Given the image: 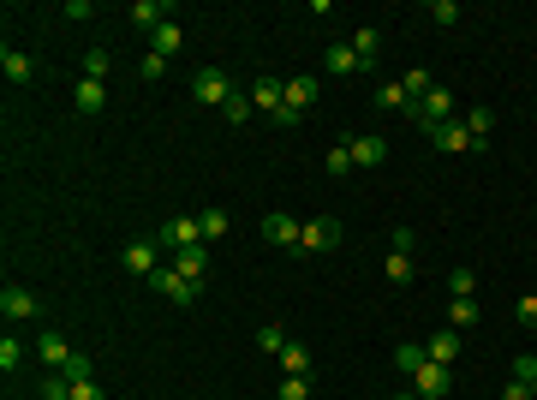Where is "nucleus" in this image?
<instances>
[{"instance_id": "31", "label": "nucleus", "mask_w": 537, "mask_h": 400, "mask_svg": "<svg viewBox=\"0 0 537 400\" xmlns=\"http://www.w3.org/2000/svg\"><path fill=\"white\" fill-rule=\"evenodd\" d=\"M221 120H227V126H245V120H251V96H239V90H233V96H227V108H221Z\"/></svg>"}, {"instance_id": "5", "label": "nucleus", "mask_w": 537, "mask_h": 400, "mask_svg": "<svg viewBox=\"0 0 537 400\" xmlns=\"http://www.w3.org/2000/svg\"><path fill=\"white\" fill-rule=\"evenodd\" d=\"M119 263H126L132 275H143V281H150V275L161 269V245H156V240H132L126 251H119Z\"/></svg>"}, {"instance_id": "33", "label": "nucleus", "mask_w": 537, "mask_h": 400, "mask_svg": "<svg viewBox=\"0 0 537 400\" xmlns=\"http://www.w3.org/2000/svg\"><path fill=\"white\" fill-rule=\"evenodd\" d=\"M257 347H263V353H281V347H287V329H281V322H263V329H257Z\"/></svg>"}, {"instance_id": "11", "label": "nucleus", "mask_w": 537, "mask_h": 400, "mask_svg": "<svg viewBox=\"0 0 537 400\" xmlns=\"http://www.w3.org/2000/svg\"><path fill=\"white\" fill-rule=\"evenodd\" d=\"M322 66H329L335 78H353V72H364V61L353 54V42H329V48H322Z\"/></svg>"}, {"instance_id": "39", "label": "nucleus", "mask_w": 537, "mask_h": 400, "mask_svg": "<svg viewBox=\"0 0 537 400\" xmlns=\"http://www.w3.org/2000/svg\"><path fill=\"white\" fill-rule=\"evenodd\" d=\"M430 19L448 30V24H460V6H454V0H430Z\"/></svg>"}, {"instance_id": "21", "label": "nucleus", "mask_w": 537, "mask_h": 400, "mask_svg": "<svg viewBox=\"0 0 537 400\" xmlns=\"http://www.w3.org/2000/svg\"><path fill=\"white\" fill-rule=\"evenodd\" d=\"M37 359L48 364V371H66V359H72V347H66V340H60L54 329H48V335L37 340Z\"/></svg>"}, {"instance_id": "6", "label": "nucleus", "mask_w": 537, "mask_h": 400, "mask_svg": "<svg viewBox=\"0 0 537 400\" xmlns=\"http://www.w3.org/2000/svg\"><path fill=\"white\" fill-rule=\"evenodd\" d=\"M251 102H257L263 114L275 120L281 108H287V78H275V72H263V78H251Z\"/></svg>"}, {"instance_id": "8", "label": "nucleus", "mask_w": 537, "mask_h": 400, "mask_svg": "<svg viewBox=\"0 0 537 400\" xmlns=\"http://www.w3.org/2000/svg\"><path fill=\"white\" fill-rule=\"evenodd\" d=\"M298 245H305V251H335V245H340V221L335 216L305 221V240H298Z\"/></svg>"}, {"instance_id": "17", "label": "nucleus", "mask_w": 537, "mask_h": 400, "mask_svg": "<svg viewBox=\"0 0 537 400\" xmlns=\"http://www.w3.org/2000/svg\"><path fill=\"white\" fill-rule=\"evenodd\" d=\"M377 108H388V114H418V102L406 96V84H400V78H388L377 90Z\"/></svg>"}, {"instance_id": "27", "label": "nucleus", "mask_w": 537, "mask_h": 400, "mask_svg": "<svg viewBox=\"0 0 537 400\" xmlns=\"http://www.w3.org/2000/svg\"><path fill=\"white\" fill-rule=\"evenodd\" d=\"M203 240H227V227H233V216H227V209H203Z\"/></svg>"}, {"instance_id": "32", "label": "nucleus", "mask_w": 537, "mask_h": 400, "mask_svg": "<svg viewBox=\"0 0 537 400\" xmlns=\"http://www.w3.org/2000/svg\"><path fill=\"white\" fill-rule=\"evenodd\" d=\"M382 275L395 281V287H406V281H412V257H406V251H395V257L382 263Z\"/></svg>"}, {"instance_id": "4", "label": "nucleus", "mask_w": 537, "mask_h": 400, "mask_svg": "<svg viewBox=\"0 0 537 400\" xmlns=\"http://www.w3.org/2000/svg\"><path fill=\"white\" fill-rule=\"evenodd\" d=\"M150 287H156L161 299H174V305H191V299H198V281H185L174 263H161L156 275H150Z\"/></svg>"}, {"instance_id": "46", "label": "nucleus", "mask_w": 537, "mask_h": 400, "mask_svg": "<svg viewBox=\"0 0 537 400\" xmlns=\"http://www.w3.org/2000/svg\"><path fill=\"white\" fill-rule=\"evenodd\" d=\"M532 400H537V382H532Z\"/></svg>"}, {"instance_id": "3", "label": "nucleus", "mask_w": 537, "mask_h": 400, "mask_svg": "<svg viewBox=\"0 0 537 400\" xmlns=\"http://www.w3.org/2000/svg\"><path fill=\"white\" fill-rule=\"evenodd\" d=\"M37 311H42V305H37L30 287H19V281H6V287H0V317H6V322H30Z\"/></svg>"}, {"instance_id": "36", "label": "nucleus", "mask_w": 537, "mask_h": 400, "mask_svg": "<svg viewBox=\"0 0 537 400\" xmlns=\"http://www.w3.org/2000/svg\"><path fill=\"white\" fill-rule=\"evenodd\" d=\"M78 72H84V78H96V84H102V78H108V54H102V48H90Z\"/></svg>"}, {"instance_id": "18", "label": "nucleus", "mask_w": 537, "mask_h": 400, "mask_svg": "<svg viewBox=\"0 0 537 400\" xmlns=\"http://www.w3.org/2000/svg\"><path fill=\"white\" fill-rule=\"evenodd\" d=\"M174 269L185 281H198L203 287V275H209V257H203V245H185V251H174Z\"/></svg>"}, {"instance_id": "29", "label": "nucleus", "mask_w": 537, "mask_h": 400, "mask_svg": "<svg viewBox=\"0 0 537 400\" xmlns=\"http://www.w3.org/2000/svg\"><path fill=\"white\" fill-rule=\"evenodd\" d=\"M490 126H496V114H490V108H472V114H466V132L477 138V150H484V138H490Z\"/></svg>"}, {"instance_id": "14", "label": "nucleus", "mask_w": 537, "mask_h": 400, "mask_svg": "<svg viewBox=\"0 0 537 400\" xmlns=\"http://www.w3.org/2000/svg\"><path fill=\"white\" fill-rule=\"evenodd\" d=\"M424 353H430V364H454L460 359V329H436V335L424 340Z\"/></svg>"}, {"instance_id": "22", "label": "nucleus", "mask_w": 537, "mask_h": 400, "mask_svg": "<svg viewBox=\"0 0 537 400\" xmlns=\"http://www.w3.org/2000/svg\"><path fill=\"white\" fill-rule=\"evenodd\" d=\"M281 377H311V347L287 340V347H281Z\"/></svg>"}, {"instance_id": "44", "label": "nucleus", "mask_w": 537, "mask_h": 400, "mask_svg": "<svg viewBox=\"0 0 537 400\" xmlns=\"http://www.w3.org/2000/svg\"><path fill=\"white\" fill-rule=\"evenodd\" d=\"M501 400H532V388H525V382H514V377H508V388H501Z\"/></svg>"}, {"instance_id": "30", "label": "nucleus", "mask_w": 537, "mask_h": 400, "mask_svg": "<svg viewBox=\"0 0 537 400\" xmlns=\"http://www.w3.org/2000/svg\"><path fill=\"white\" fill-rule=\"evenodd\" d=\"M400 84H406V96H412V102H424V96H430V90H436L424 66H412V72H406V78H400Z\"/></svg>"}, {"instance_id": "19", "label": "nucleus", "mask_w": 537, "mask_h": 400, "mask_svg": "<svg viewBox=\"0 0 537 400\" xmlns=\"http://www.w3.org/2000/svg\"><path fill=\"white\" fill-rule=\"evenodd\" d=\"M179 48H185V30H179V24L167 19V24L156 30V37H150V54H161V61H174Z\"/></svg>"}, {"instance_id": "37", "label": "nucleus", "mask_w": 537, "mask_h": 400, "mask_svg": "<svg viewBox=\"0 0 537 400\" xmlns=\"http://www.w3.org/2000/svg\"><path fill=\"white\" fill-rule=\"evenodd\" d=\"M42 400H72V382L60 377V371H48V382H42Z\"/></svg>"}, {"instance_id": "41", "label": "nucleus", "mask_w": 537, "mask_h": 400, "mask_svg": "<svg viewBox=\"0 0 537 400\" xmlns=\"http://www.w3.org/2000/svg\"><path fill=\"white\" fill-rule=\"evenodd\" d=\"M514 317H519V329H537V293H525V299L514 305Z\"/></svg>"}, {"instance_id": "38", "label": "nucleus", "mask_w": 537, "mask_h": 400, "mask_svg": "<svg viewBox=\"0 0 537 400\" xmlns=\"http://www.w3.org/2000/svg\"><path fill=\"white\" fill-rule=\"evenodd\" d=\"M281 400H311V377H281Z\"/></svg>"}, {"instance_id": "34", "label": "nucleus", "mask_w": 537, "mask_h": 400, "mask_svg": "<svg viewBox=\"0 0 537 400\" xmlns=\"http://www.w3.org/2000/svg\"><path fill=\"white\" fill-rule=\"evenodd\" d=\"M60 377H66V382H90V377H96V364L84 359V353H72V359H66V371H60Z\"/></svg>"}, {"instance_id": "2", "label": "nucleus", "mask_w": 537, "mask_h": 400, "mask_svg": "<svg viewBox=\"0 0 537 400\" xmlns=\"http://www.w3.org/2000/svg\"><path fill=\"white\" fill-rule=\"evenodd\" d=\"M156 245L161 251H185V245H203V221L198 216H174L167 227L156 233Z\"/></svg>"}, {"instance_id": "10", "label": "nucleus", "mask_w": 537, "mask_h": 400, "mask_svg": "<svg viewBox=\"0 0 537 400\" xmlns=\"http://www.w3.org/2000/svg\"><path fill=\"white\" fill-rule=\"evenodd\" d=\"M126 19L138 24V30H150V37H156L161 24L174 19V6H161V0H132V12H126Z\"/></svg>"}, {"instance_id": "13", "label": "nucleus", "mask_w": 537, "mask_h": 400, "mask_svg": "<svg viewBox=\"0 0 537 400\" xmlns=\"http://www.w3.org/2000/svg\"><path fill=\"white\" fill-rule=\"evenodd\" d=\"M72 108H78V114H102V108H108V84L78 78V90H72Z\"/></svg>"}, {"instance_id": "25", "label": "nucleus", "mask_w": 537, "mask_h": 400, "mask_svg": "<svg viewBox=\"0 0 537 400\" xmlns=\"http://www.w3.org/2000/svg\"><path fill=\"white\" fill-rule=\"evenodd\" d=\"M448 293H454V299H472V293H477V269H472V263H460L454 275H448Z\"/></svg>"}, {"instance_id": "7", "label": "nucleus", "mask_w": 537, "mask_h": 400, "mask_svg": "<svg viewBox=\"0 0 537 400\" xmlns=\"http://www.w3.org/2000/svg\"><path fill=\"white\" fill-rule=\"evenodd\" d=\"M448 388H454L448 364H424V371L412 377V395H418V400H448Z\"/></svg>"}, {"instance_id": "24", "label": "nucleus", "mask_w": 537, "mask_h": 400, "mask_svg": "<svg viewBox=\"0 0 537 400\" xmlns=\"http://www.w3.org/2000/svg\"><path fill=\"white\" fill-rule=\"evenodd\" d=\"M424 364H430V353H424V347H412V340H406V347H395V371H406V377H418Z\"/></svg>"}, {"instance_id": "43", "label": "nucleus", "mask_w": 537, "mask_h": 400, "mask_svg": "<svg viewBox=\"0 0 537 400\" xmlns=\"http://www.w3.org/2000/svg\"><path fill=\"white\" fill-rule=\"evenodd\" d=\"M72 400H108V395H102V382L90 377V382H72Z\"/></svg>"}, {"instance_id": "45", "label": "nucleus", "mask_w": 537, "mask_h": 400, "mask_svg": "<svg viewBox=\"0 0 537 400\" xmlns=\"http://www.w3.org/2000/svg\"><path fill=\"white\" fill-rule=\"evenodd\" d=\"M395 400H418V395H412V388H406V395H395Z\"/></svg>"}, {"instance_id": "1", "label": "nucleus", "mask_w": 537, "mask_h": 400, "mask_svg": "<svg viewBox=\"0 0 537 400\" xmlns=\"http://www.w3.org/2000/svg\"><path fill=\"white\" fill-rule=\"evenodd\" d=\"M191 96H198L203 108H227V96H233V78H227L221 66H203L198 78H191Z\"/></svg>"}, {"instance_id": "42", "label": "nucleus", "mask_w": 537, "mask_h": 400, "mask_svg": "<svg viewBox=\"0 0 537 400\" xmlns=\"http://www.w3.org/2000/svg\"><path fill=\"white\" fill-rule=\"evenodd\" d=\"M514 382H525V388L537 382V359H532V353H519V359H514Z\"/></svg>"}, {"instance_id": "28", "label": "nucleus", "mask_w": 537, "mask_h": 400, "mask_svg": "<svg viewBox=\"0 0 537 400\" xmlns=\"http://www.w3.org/2000/svg\"><path fill=\"white\" fill-rule=\"evenodd\" d=\"M477 322V299H454L448 305V329H472Z\"/></svg>"}, {"instance_id": "20", "label": "nucleus", "mask_w": 537, "mask_h": 400, "mask_svg": "<svg viewBox=\"0 0 537 400\" xmlns=\"http://www.w3.org/2000/svg\"><path fill=\"white\" fill-rule=\"evenodd\" d=\"M317 102V78H287V114L305 120V108Z\"/></svg>"}, {"instance_id": "26", "label": "nucleus", "mask_w": 537, "mask_h": 400, "mask_svg": "<svg viewBox=\"0 0 537 400\" xmlns=\"http://www.w3.org/2000/svg\"><path fill=\"white\" fill-rule=\"evenodd\" d=\"M322 167H329L335 180H346V174H353V143H335V150L322 156Z\"/></svg>"}, {"instance_id": "40", "label": "nucleus", "mask_w": 537, "mask_h": 400, "mask_svg": "<svg viewBox=\"0 0 537 400\" xmlns=\"http://www.w3.org/2000/svg\"><path fill=\"white\" fill-rule=\"evenodd\" d=\"M138 72H143V84H161V78H167V61H161V54H143Z\"/></svg>"}, {"instance_id": "9", "label": "nucleus", "mask_w": 537, "mask_h": 400, "mask_svg": "<svg viewBox=\"0 0 537 400\" xmlns=\"http://www.w3.org/2000/svg\"><path fill=\"white\" fill-rule=\"evenodd\" d=\"M430 138H436V150H448V156H466V150H477V138L466 132V120H442Z\"/></svg>"}, {"instance_id": "15", "label": "nucleus", "mask_w": 537, "mask_h": 400, "mask_svg": "<svg viewBox=\"0 0 537 400\" xmlns=\"http://www.w3.org/2000/svg\"><path fill=\"white\" fill-rule=\"evenodd\" d=\"M382 156H388V138H382V132H364V138H353V167H377Z\"/></svg>"}, {"instance_id": "16", "label": "nucleus", "mask_w": 537, "mask_h": 400, "mask_svg": "<svg viewBox=\"0 0 537 400\" xmlns=\"http://www.w3.org/2000/svg\"><path fill=\"white\" fill-rule=\"evenodd\" d=\"M0 72H6V84H30L37 78V61H30L24 48H6V54H0Z\"/></svg>"}, {"instance_id": "35", "label": "nucleus", "mask_w": 537, "mask_h": 400, "mask_svg": "<svg viewBox=\"0 0 537 400\" xmlns=\"http://www.w3.org/2000/svg\"><path fill=\"white\" fill-rule=\"evenodd\" d=\"M19 364H24V347H19V340H12V335H6V340H0V371H6V377H12V371H19Z\"/></svg>"}, {"instance_id": "23", "label": "nucleus", "mask_w": 537, "mask_h": 400, "mask_svg": "<svg viewBox=\"0 0 537 400\" xmlns=\"http://www.w3.org/2000/svg\"><path fill=\"white\" fill-rule=\"evenodd\" d=\"M353 54L364 66H377L382 61V30H370V24H364V30H353Z\"/></svg>"}, {"instance_id": "12", "label": "nucleus", "mask_w": 537, "mask_h": 400, "mask_svg": "<svg viewBox=\"0 0 537 400\" xmlns=\"http://www.w3.org/2000/svg\"><path fill=\"white\" fill-rule=\"evenodd\" d=\"M263 240H269V245H298V240H305V227L275 209V216H263Z\"/></svg>"}]
</instances>
